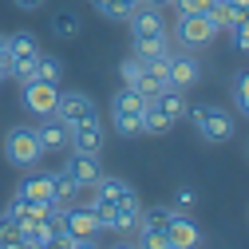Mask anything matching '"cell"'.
Listing matches in <instances>:
<instances>
[{
	"label": "cell",
	"mask_w": 249,
	"mask_h": 249,
	"mask_svg": "<svg viewBox=\"0 0 249 249\" xmlns=\"http://www.w3.org/2000/svg\"><path fill=\"white\" fill-rule=\"evenodd\" d=\"M186 115H190V123L198 127V135L210 139V142H230V139L237 135V123H233V115H230L226 107L198 103V107H190Z\"/></svg>",
	"instance_id": "obj_1"
},
{
	"label": "cell",
	"mask_w": 249,
	"mask_h": 249,
	"mask_svg": "<svg viewBox=\"0 0 249 249\" xmlns=\"http://www.w3.org/2000/svg\"><path fill=\"white\" fill-rule=\"evenodd\" d=\"M4 159H8L16 170H32V166L44 159V146H40L36 127H12V131L4 135Z\"/></svg>",
	"instance_id": "obj_2"
},
{
	"label": "cell",
	"mask_w": 249,
	"mask_h": 249,
	"mask_svg": "<svg viewBox=\"0 0 249 249\" xmlns=\"http://www.w3.org/2000/svg\"><path fill=\"white\" fill-rule=\"evenodd\" d=\"M52 115L64 123V127H75V123H83V119H95L99 111H95V103H91L87 91H59Z\"/></svg>",
	"instance_id": "obj_3"
},
{
	"label": "cell",
	"mask_w": 249,
	"mask_h": 249,
	"mask_svg": "<svg viewBox=\"0 0 249 249\" xmlns=\"http://www.w3.org/2000/svg\"><path fill=\"white\" fill-rule=\"evenodd\" d=\"M174 36H178L186 48H206V44L217 36V28L210 24L206 12H182V16H178V28H174Z\"/></svg>",
	"instance_id": "obj_4"
},
{
	"label": "cell",
	"mask_w": 249,
	"mask_h": 249,
	"mask_svg": "<svg viewBox=\"0 0 249 249\" xmlns=\"http://www.w3.org/2000/svg\"><path fill=\"white\" fill-rule=\"evenodd\" d=\"M20 99H24V107L32 111V115H52L55 111V99H59V87L55 83H44V79H28V83H20Z\"/></svg>",
	"instance_id": "obj_5"
},
{
	"label": "cell",
	"mask_w": 249,
	"mask_h": 249,
	"mask_svg": "<svg viewBox=\"0 0 249 249\" xmlns=\"http://www.w3.org/2000/svg\"><path fill=\"white\" fill-rule=\"evenodd\" d=\"M103 142H107V131H103V119H99V115L75 123L71 135H68V146H71V150H83V154H99Z\"/></svg>",
	"instance_id": "obj_6"
},
{
	"label": "cell",
	"mask_w": 249,
	"mask_h": 249,
	"mask_svg": "<svg viewBox=\"0 0 249 249\" xmlns=\"http://www.w3.org/2000/svg\"><path fill=\"white\" fill-rule=\"evenodd\" d=\"M95 198H103V202H111V206H142L139 190H135L127 178H119V174H103V178L95 182Z\"/></svg>",
	"instance_id": "obj_7"
},
{
	"label": "cell",
	"mask_w": 249,
	"mask_h": 249,
	"mask_svg": "<svg viewBox=\"0 0 249 249\" xmlns=\"http://www.w3.org/2000/svg\"><path fill=\"white\" fill-rule=\"evenodd\" d=\"M127 20H131V40H154V36H166V20H162V12H159V8H150V4L135 8Z\"/></svg>",
	"instance_id": "obj_8"
},
{
	"label": "cell",
	"mask_w": 249,
	"mask_h": 249,
	"mask_svg": "<svg viewBox=\"0 0 249 249\" xmlns=\"http://www.w3.org/2000/svg\"><path fill=\"white\" fill-rule=\"evenodd\" d=\"M83 190L87 186H95L99 178H103V166H99V154H83V150H71V159H68V166H64Z\"/></svg>",
	"instance_id": "obj_9"
},
{
	"label": "cell",
	"mask_w": 249,
	"mask_h": 249,
	"mask_svg": "<svg viewBox=\"0 0 249 249\" xmlns=\"http://www.w3.org/2000/svg\"><path fill=\"white\" fill-rule=\"evenodd\" d=\"M166 237H170L174 249H198L202 230L190 222V213H170V222H166Z\"/></svg>",
	"instance_id": "obj_10"
},
{
	"label": "cell",
	"mask_w": 249,
	"mask_h": 249,
	"mask_svg": "<svg viewBox=\"0 0 249 249\" xmlns=\"http://www.w3.org/2000/svg\"><path fill=\"white\" fill-rule=\"evenodd\" d=\"M202 79V64L194 55H170V75H166V87H178V91H186V87H194Z\"/></svg>",
	"instance_id": "obj_11"
},
{
	"label": "cell",
	"mask_w": 249,
	"mask_h": 249,
	"mask_svg": "<svg viewBox=\"0 0 249 249\" xmlns=\"http://www.w3.org/2000/svg\"><path fill=\"white\" fill-rule=\"evenodd\" d=\"M64 230L71 237H95L99 233V222L87 206H64Z\"/></svg>",
	"instance_id": "obj_12"
},
{
	"label": "cell",
	"mask_w": 249,
	"mask_h": 249,
	"mask_svg": "<svg viewBox=\"0 0 249 249\" xmlns=\"http://www.w3.org/2000/svg\"><path fill=\"white\" fill-rule=\"evenodd\" d=\"M4 55H8V68L24 64V59H36L40 55V36L36 32H12L8 44H4Z\"/></svg>",
	"instance_id": "obj_13"
},
{
	"label": "cell",
	"mask_w": 249,
	"mask_h": 249,
	"mask_svg": "<svg viewBox=\"0 0 249 249\" xmlns=\"http://www.w3.org/2000/svg\"><path fill=\"white\" fill-rule=\"evenodd\" d=\"M36 135H40V146H44V154H48V150H64V146H68L71 127H64L55 115H44V123L36 127Z\"/></svg>",
	"instance_id": "obj_14"
},
{
	"label": "cell",
	"mask_w": 249,
	"mask_h": 249,
	"mask_svg": "<svg viewBox=\"0 0 249 249\" xmlns=\"http://www.w3.org/2000/svg\"><path fill=\"white\" fill-rule=\"evenodd\" d=\"M16 198H24V202H55V190H52V174H28V178L20 182Z\"/></svg>",
	"instance_id": "obj_15"
},
{
	"label": "cell",
	"mask_w": 249,
	"mask_h": 249,
	"mask_svg": "<svg viewBox=\"0 0 249 249\" xmlns=\"http://www.w3.org/2000/svg\"><path fill=\"white\" fill-rule=\"evenodd\" d=\"M150 103H154V107H162V111H166L174 123H182V119H186V111H190V103H186V95H182L178 87H162V91H159V95H154Z\"/></svg>",
	"instance_id": "obj_16"
},
{
	"label": "cell",
	"mask_w": 249,
	"mask_h": 249,
	"mask_svg": "<svg viewBox=\"0 0 249 249\" xmlns=\"http://www.w3.org/2000/svg\"><path fill=\"white\" fill-rule=\"evenodd\" d=\"M79 32H83V20H79V12H55L52 16V36L55 40H79Z\"/></svg>",
	"instance_id": "obj_17"
},
{
	"label": "cell",
	"mask_w": 249,
	"mask_h": 249,
	"mask_svg": "<svg viewBox=\"0 0 249 249\" xmlns=\"http://www.w3.org/2000/svg\"><path fill=\"white\" fill-rule=\"evenodd\" d=\"M52 190H55V202H59V206H71V202L83 194V186H79L68 170H55V174H52Z\"/></svg>",
	"instance_id": "obj_18"
},
{
	"label": "cell",
	"mask_w": 249,
	"mask_h": 249,
	"mask_svg": "<svg viewBox=\"0 0 249 249\" xmlns=\"http://www.w3.org/2000/svg\"><path fill=\"white\" fill-rule=\"evenodd\" d=\"M166 131H174V119H170L162 107L146 103V107H142V135H166Z\"/></svg>",
	"instance_id": "obj_19"
},
{
	"label": "cell",
	"mask_w": 249,
	"mask_h": 249,
	"mask_svg": "<svg viewBox=\"0 0 249 249\" xmlns=\"http://www.w3.org/2000/svg\"><path fill=\"white\" fill-rule=\"evenodd\" d=\"M36 79H44V83H55V87H59V79H64V59L40 52V55H36Z\"/></svg>",
	"instance_id": "obj_20"
},
{
	"label": "cell",
	"mask_w": 249,
	"mask_h": 249,
	"mask_svg": "<svg viewBox=\"0 0 249 249\" xmlns=\"http://www.w3.org/2000/svg\"><path fill=\"white\" fill-rule=\"evenodd\" d=\"M135 55L142 59H159V55H170V36H154V40H135Z\"/></svg>",
	"instance_id": "obj_21"
},
{
	"label": "cell",
	"mask_w": 249,
	"mask_h": 249,
	"mask_svg": "<svg viewBox=\"0 0 249 249\" xmlns=\"http://www.w3.org/2000/svg\"><path fill=\"white\" fill-rule=\"evenodd\" d=\"M111 123L119 135H142V111H111Z\"/></svg>",
	"instance_id": "obj_22"
},
{
	"label": "cell",
	"mask_w": 249,
	"mask_h": 249,
	"mask_svg": "<svg viewBox=\"0 0 249 249\" xmlns=\"http://www.w3.org/2000/svg\"><path fill=\"white\" fill-rule=\"evenodd\" d=\"M206 16H210V24L217 28V32H230L233 28V4L230 0H213V4L206 8Z\"/></svg>",
	"instance_id": "obj_23"
},
{
	"label": "cell",
	"mask_w": 249,
	"mask_h": 249,
	"mask_svg": "<svg viewBox=\"0 0 249 249\" xmlns=\"http://www.w3.org/2000/svg\"><path fill=\"white\" fill-rule=\"evenodd\" d=\"M135 245L139 249H174L166 230H142V226H135Z\"/></svg>",
	"instance_id": "obj_24"
},
{
	"label": "cell",
	"mask_w": 249,
	"mask_h": 249,
	"mask_svg": "<svg viewBox=\"0 0 249 249\" xmlns=\"http://www.w3.org/2000/svg\"><path fill=\"white\" fill-rule=\"evenodd\" d=\"M150 99H142L135 87H123V91H115V99H111V111H142Z\"/></svg>",
	"instance_id": "obj_25"
},
{
	"label": "cell",
	"mask_w": 249,
	"mask_h": 249,
	"mask_svg": "<svg viewBox=\"0 0 249 249\" xmlns=\"http://www.w3.org/2000/svg\"><path fill=\"white\" fill-rule=\"evenodd\" d=\"M170 206H150V210H142L139 213V226L142 230H166V222H170Z\"/></svg>",
	"instance_id": "obj_26"
},
{
	"label": "cell",
	"mask_w": 249,
	"mask_h": 249,
	"mask_svg": "<svg viewBox=\"0 0 249 249\" xmlns=\"http://www.w3.org/2000/svg\"><path fill=\"white\" fill-rule=\"evenodd\" d=\"M87 210L95 213V222H99V230H115V213H119V206H111V202L95 198V202H87Z\"/></svg>",
	"instance_id": "obj_27"
},
{
	"label": "cell",
	"mask_w": 249,
	"mask_h": 249,
	"mask_svg": "<svg viewBox=\"0 0 249 249\" xmlns=\"http://www.w3.org/2000/svg\"><path fill=\"white\" fill-rule=\"evenodd\" d=\"M233 107L241 115H249V68L233 75Z\"/></svg>",
	"instance_id": "obj_28"
},
{
	"label": "cell",
	"mask_w": 249,
	"mask_h": 249,
	"mask_svg": "<svg viewBox=\"0 0 249 249\" xmlns=\"http://www.w3.org/2000/svg\"><path fill=\"white\" fill-rule=\"evenodd\" d=\"M194 206H198V190H194V186H178L174 198H170V210L174 213H190Z\"/></svg>",
	"instance_id": "obj_29"
},
{
	"label": "cell",
	"mask_w": 249,
	"mask_h": 249,
	"mask_svg": "<svg viewBox=\"0 0 249 249\" xmlns=\"http://www.w3.org/2000/svg\"><path fill=\"white\" fill-rule=\"evenodd\" d=\"M139 75H142V59H139V55H131V59H123V64H119V79H123V87H135Z\"/></svg>",
	"instance_id": "obj_30"
},
{
	"label": "cell",
	"mask_w": 249,
	"mask_h": 249,
	"mask_svg": "<svg viewBox=\"0 0 249 249\" xmlns=\"http://www.w3.org/2000/svg\"><path fill=\"white\" fill-rule=\"evenodd\" d=\"M174 55V52H170ZM170 55H159V59H146V64H142V71L150 75V79H159L162 87H166V75H170Z\"/></svg>",
	"instance_id": "obj_31"
},
{
	"label": "cell",
	"mask_w": 249,
	"mask_h": 249,
	"mask_svg": "<svg viewBox=\"0 0 249 249\" xmlns=\"http://www.w3.org/2000/svg\"><path fill=\"white\" fill-rule=\"evenodd\" d=\"M91 4H95V12H99L103 20H127V16H131L119 0H91Z\"/></svg>",
	"instance_id": "obj_32"
},
{
	"label": "cell",
	"mask_w": 249,
	"mask_h": 249,
	"mask_svg": "<svg viewBox=\"0 0 249 249\" xmlns=\"http://www.w3.org/2000/svg\"><path fill=\"white\" fill-rule=\"evenodd\" d=\"M16 237H20V222H16L12 213H0V245H4V241H16Z\"/></svg>",
	"instance_id": "obj_33"
},
{
	"label": "cell",
	"mask_w": 249,
	"mask_h": 249,
	"mask_svg": "<svg viewBox=\"0 0 249 249\" xmlns=\"http://www.w3.org/2000/svg\"><path fill=\"white\" fill-rule=\"evenodd\" d=\"M135 91H139L142 99H154V95L162 91V83H159V79H150V75L142 71V75H139V83H135Z\"/></svg>",
	"instance_id": "obj_34"
},
{
	"label": "cell",
	"mask_w": 249,
	"mask_h": 249,
	"mask_svg": "<svg viewBox=\"0 0 249 249\" xmlns=\"http://www.w3.org/2000/svg\"><path fill=\"white\" fill-rule=\"evenodd\" d=\"M8 71H12L20 83H28V79H36V59H24V64H12Z\"/></svg>",
	"instance_id": "obj_35"
},
{
	"label": "cell",
	"mask_w": 249,
	"mask_h": 249,
	"mask_svg": "<svg viewBox=\"0 0 249 249\" xmlns=\"http://www.w3.org/2000/svg\"><path fill=\"white\" fill-rule=\"evenodd\" d=\"M210 4H213V0H174L178 12H206Z\"/></svg>",
	"instance_id": "obj_36"
},
{
	"label": "cell",
	"mask_w": 249,
	"mask_h": 249,
	"mask_svg": "<svg viewBox=\"0 0 249 249\" xmlns=\"http://www.w3.org/2000/svg\"><path fill=\"white\" fill-rule=\"evenodd\" d=\"M230 32H233V44H237L241 52H249V24H233Z\"/></svg>",
	"instance_id": "obj_37"
},
{
	"label": "cell",
	"mask_w": 249,
	"mask_h": 249,
	"mask_svg": "<svg viewBox=\"0 0 249 249\" xmlns=\"http://www.w3.org/2000/svg\"><path fill=\"white\" fill-rule=\"evenodd\" d=\"M48 4V0H12V8H20V12H40Z\"/></svg>",
	"instance_id": "obj_38"
},
{
	"label": "cell",
	"mask_w": 249,
	"mask_h": 249,
	"mask_svg": "<svg viewBox=\"0 0 249 249\" xmlns=\"http://www.w3.org/2000/svg\"><path fill=\"white\" fill-rule=\"evenodd\" d=\"M75 249H99L95 237H75Z\"/></svg>",
	"instance_id": "obj_39"
},
{
	"label": "cell",
	"mask_w": 249,
	"mask_h": 249,
	"mask_svg": "<svg viewBox=\"0 0 249 249\" xmlns=\"http://www.w3.org/2000/svg\"><path fill=\"white\" fill-rule=\"evenodd\" d=\"M119 4L127 8V12H135V8H142V4H146V0H119Z\"/></svg>",
	"instance_id": "obj_40"
},
{
	"label": "cell",
	"mask_w": 249,
	"mask_h": 249,
	"mask_svg": "<svg viewBox=\"0 0 249 249\" xmlns=\"http://www.w3.org/2000/svg\"><path fill=\"white\" fill-rule=\"evenodd\" d=\"M150 8H166V4H174V0H146Z\"/></svg>",
	"instance_id": "obj_41"
},
{
	"label": "cell",
	"mask_w": 249,
	"mask_h": 249,
	"mask_svg": "<svg viewBox=\"0 0 249 249\" xmlns=\"http://www.w3.org/2000/svg\"><path fill=\"white\" fill-rule=\"evenodd\" d=\"M8 75V55H0V79Z\"/></svg>",
	"instance_id": "obj_42"
},
{
	"label": "cell",
	"mask_w": 249,
	"mask_h": 249,
	"mask_svg": "<svg viewBox=\"0 0 249 249\" xmlns=\"http://www.w3.org/2000/svg\"><path fill=\"white\" fill-rule=\"evenodd\" d=\"M111 249H139L135 241H119V245H111Z\"/></svg>",
	"instance_id": "obj_43"
},
{
	"label": "cell",
	"mask_w": 249,
	"mask_h": 249,
	"mask_svg": "<svg viewBox=\"0 0 249 249\" xmlns=\"http://www.w3.org/2000/svg\"><path fill=\"white\" fill-rule=\"evenodd\" d=\"M4 44H8V36H4V32H0V55H4Z\"/></svg>",
	"instance_id": "obj_44"
},
{
	"label": "cell",
	"mask_w": 249,
	"mask_h": 249,
	"mask_svg": "<svg viewBox=\"0 0 249 249\" xmlns=\"http://www.w3.org/2000/svg\"><path fill=\"white\" fill-rule=\"evenodd\" d=\"M245 154H249V146H245Z\"/></svg>",
	"instance_id": "obj_45"
}]
</instances>
